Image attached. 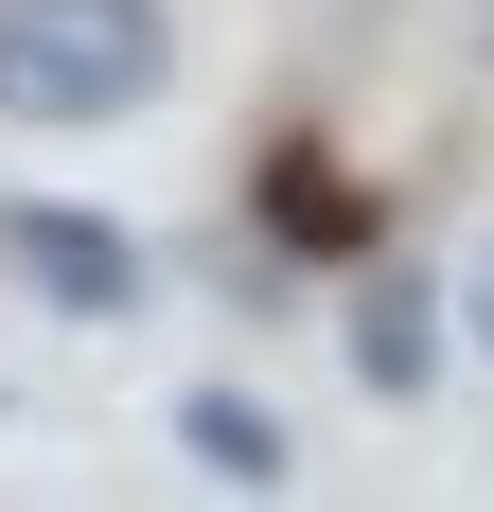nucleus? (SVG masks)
Segmentation results:
<instances>
[{"label": "nucleus", "instance_id": "nucleus-1", "mask_svg": "<svg viewBox=\"0 0 494 512\" xmlns=\"http://www.w3.org/2000/svg\"><path fill=\"white\" fill-rule=\"evenodd\" d=\"M177 89V0H0V124L89 142Z\"/></svg>", "mask_w": 494, "mask_h": 512}, {"label": "nucleus", "instance_id": "nucleus-2", "mask_svg": "<svg viewBox=\"0 0 494 512\" xmlns=\"http://www.w3.org/2000/svg\"><path fill=\"white\" fill-rule=\"evenodd\" d=\"M353 389H371V407H424V389H442V283H424V265L406 248H371L353 265Z\"/></svg>", "mask_w": 494, "mask_h": 512}, {"label": "nucleus", "instance_id": "nucleus-3", "mask_svg": "<svg viewBox=\"0 0 494 512\" xmlns=\"http://www.w3.org/2000/svg\"><path fill=\"white\" fill-rule=\"evenodd\" d=\"M0 248H18V283H36V301H71V318H142V248H124V230H106V212H0Z\"/></svg>", "mask_w": 494, "mask_h": 512}, {"label": "nucleus", "instance_id": "nucleus-4", "mask_svg": "<svg viewBox=\"0 0 494 512\" xmlns=\"http://www.w3.org/2000/svg\"><path fill=\"white\" fill-rule=\"evenodd\" d=\"M265 230L318 248V265H371V248H389V195H371L336 142H283V159H265Z\"/></svg>", "mask_w": 494, "mask_h": 512}, {"label": "nucleus", "instance_id": "nucleus-5", "mask_svg": "<svg viewBox=\"0 0 494 512\" xmlns=\"http://www.w3.org/2000/svg\"><path fill=\"white\" fill-rule=\"evenodd\" d=\"M177 460H195L212 495H283L300 442H283V407H265V389H230V371H212V389H177Z\"/></svg>", "mask_w": 494, "mask_h": 512}, {"label": "nucleus", "instance_id": "nucleus-6", "mask_svg": "<svg viewBox=\"0 0 494 512\" xmlns=\"http://www.w3.org/2000/svg\"><path fill=\"white\" fill-rule=\"evenodd\" d=\"M459 318H477V354H494V265H477V301H459Z\"/></svg>", "mask_w": 494, "mask_h": 512}, {"label": "nucleus", "instance_id": "nucleus-7", "mask_svg": "<svg viewBox=\"0 0 494 512\" xmlns=\"http://www.w3.org/2000/svg\"><path fill=\"white\" fill-rule=\"evenodd\" d=\"M0 407H18V389H0Z\"/></svg>", "mask_w": 494, "mask_h": 512}]
</instances>
